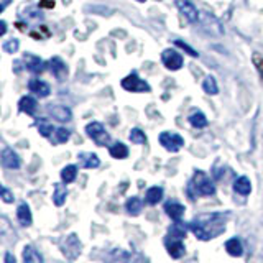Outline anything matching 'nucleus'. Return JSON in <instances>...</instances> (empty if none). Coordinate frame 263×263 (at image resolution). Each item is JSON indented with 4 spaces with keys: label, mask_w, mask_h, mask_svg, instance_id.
I'll return each mask as SVG.
<instances>
[{
    "label": "nucleus",
    "mask_w": 263,
    "mask_h": 263,
    "mask_svg": "<svg viewBox=\"0 0 263 263\" xmlns=\"http://www.w3.org/2000/svg\"><path fill=\"white\" fill-rule=\"evenodd\" d=\"M189 226L197 238L211 240L226 230V217L224 214H202V216H197Z\"/></svg>",
    "instance_id": "obj_1"
},
{
    "label": "nucleus",
    "mask_w": 263,
    "mask_h": 263,
    "mask_svg": "<svg viewBox=\"0 0 263 263\" xmlns=\"http://www.w3.org/2000/svg\"><path fill=\"white\" fill-rule=\"evenodd\" d=\"M86 134L99 146H105V145H109V142H110L109 132L105 130V127L102 125L101 122H90V123H87V125H86Z\"/></svg>",
    "instance_id": "obj_2"
},
{
    "label": "nucleus",
    "mask_w": 263,
    "mask_h": 263,
    "mask_svg": "<svg viewBox=\"0 0 263 263\" xmlns=\"http://www.w3.org/2000/svg\"><path fill=\"white\" fill-rule=\"evenodd\" d=\"M122 87L128 90V92H148L150 86L143 79H140L135 72L128 74L125 79H122Z\"/></svg>",
    "instance_id": "obj_3"
},
{
    "label": "nucleus",
    "mask_w": 263,
    "mask_h": 263,
    "mask_svg": "<svg viewBox=\"0 0 263 263\" xmlns=\"http://www.w3.org/2000/svg\"><path fill=\"white\" fill-rule=\"evenodd\" d=\"M160 143L164 148H166L168 152L176 153V152L181 150V148H183L184 140H183V137H181V135L173 134V132H163V134L160 135Z\"/></svg>",
    "instance_id": "obj_4"
},
{
    "label": "nucleus",
    "mask_w": 263,
    "mask_h": 263,
    "mask_svg": "<svg viewBox=\"0 0 263 263\" xmlns=\"http://www.w3.org/2000/svg\"><path fill=\"white\" fill-rule=\"evenodd\" d=\"M193 186L196 189V193L201 194V196H212V194H216V187H214V184L208 179V176H205L202 171L196 173Z\"/></svg>",
    "instance_id": "obj_5"
},
{
    "label": "nucleus",
    "mask_w": 263,
    "mask_h": 263,
    "mask_svg": "<svg viewBox=\"0 0 263 263\" xmlns=\"http://www.w3.org/2000/svg\"><path fill=\"white\" fill-rule=\"evenodd\" d=\"M175 2H176V7L179 8V12L184 15V18L189 23H199L201 12L197 10V8L191 2H189V0H175Z\"/></svg>",
    "instance_id": "obj_6"
},
{
    "label": "nucleus",
    "mask_w": 263,
    "mask_h": 263,
    "mask_svg": "<svg viewBox=\"0 0 263 263\" xmlns=\"http://www.w3.org/2000/svg\"><path fill=\"white\" fill-rule=\"evenodd\" d=\"M161 61L168 69L178 71V69H181V66H183V56H181L176 49H170L168 48V49H164V51L161 53Z\"/></svg>",
    "instance_id": "obj_7"
},
{
    "label": "nucleus",
    "mask_w": 263,
    "mask_h": 263,
    "mask_svg": "<svg viewBox=\"0 0 263 263\" xmlns=\"http://www.w3.org/2000/svg\"><path fill=\"white\" fill-rule=\"evenodd\" d=\"M199 22L202 23L204 30L208 31V33H211V35H214V36H222V35H224V30H222L219 20L214 18L211 13L201 12V20Z\"/></svg>",
    "instance_id": "obj_8"
},
{
    "label": "nucleus",
    "mask_w": 263,
    "mask_h": 263,
    "mask_svg": "<svg viewBox=\"0 0 263 263\" xmlns=\"http://www.w3.org/2000/svg\"><path fill=\"white\" fill-rule=\"evenodd\" d=\"M63 253L69 260H74L81 253V242L76 234H71L69 237H66V240L63 242Z\"/></svg>",
    "instance_id": "obj_9"
},
{
    "label": "nucleus",
    "mask_w": 263,
    "mask_h": 263,
    "mask_svg": "<svg viewBox=\"0 0 263 263\" xmlns=\"http://www.w3.org/2000/svg\"><path fill=\"white\" fill-rule=\"evenodd\" d=\"M164 245H166L168 253L173 258H181L186 253V247L183 243V238H175V237H166L164 240Z\"/></svg>",
    "instance_id": "obj_10"
},
{
    "label": "nucleus",
    "mask_w": 263,
    "mask_h": 263,
    "mask_svg": "<svg viewBox=\"0 0 263 263\" xmlns=\"http://www.w3.org/2000/svg\"><path fill=\"white\" fill-rule=\"evenodd\" d=\"M46 110H48V114L51 115L53 119L60 120V122H68V120H71V117H72L71 109H69V107H66V105L51 104V105H48V107H46Z\"/></svg>",
    "instance_id": "obj_11"
},
{
    "label": "nucleus",
    "mask_w": 263,
    "mask_h": 263,
    "mask_svg": "<svg viewBox=\"0 0 263 263\" xmlns=\"http://www.w3.org/2000/svg\"><path fill=\"white\" fill-rule=\"evenodd\" d=\"M2 164L8 170H18L20 164H22V160H20V156L12 150V148H5V150L2 152Z\"/></svg>",
    "instance_id": "obj_12"
},
{
    "label": "nucleus",
    "mask_w": 263,
    "mask_h": 263,
    "mask_svg": "<svg viewBox=\"0 0 263 263\" xmlns=\"http://www.w3.org/2000/svg\"><path fill=\"white\" fill-rule=\"evenodd\" d=\"M28 89H30V92L36 94L38 97H48L49 92H51L49 86L46 84L45 81H41V79H31L28 82Z\"/></svg>",
    "instance_id": "obj_13"
},
{
    "label": "nucleus",
    "mask_w": 263,
    "mask_h": 263,
    "mask_svg": "<svg viewBox=\"0 0 263 263\" xmlns=\"http://www.w3.org/2000/svg\"><path fill=\"white\" fill-rule=\"evenodd\" d=\"M23 61H25V64H27V69L28 71H31V72H43L45 71V63H43V60H40L38 56H35V54H30V53H27L23 56Z\"/></svg>",
    "instance_id": "obj_14"
},
{
    "label": "nucleus",
    "mask_w": 263,
    "mask_h": 263,
    "mask_svg": "<svg viewBox=\"0 0 263 263\" xmlns=\"http://www.w3.org/2000/svg\"><path fill=\"white\" fill-rule=\"evenodd\" d=\"M164 211H166L168 216L173 219V220H181V217L184 216V205L179 204L176 201H168L166 204H164Z\"/></svg>",
    "instance_id": "obj_15"
},
{
    "label": "nucleus",
    "mask_w": 263,
    "mask_h": 263,
    "mask_svg": "<svg viewBox=\"0 0 263 263\" xmlns=\"http://www.w3.org/2000/svg\"><path fill=\"white\" fill-rule=\"evenodd\" d=\"M49 63H51V71L56 76V79L58 81H64L66 76H68V68H66L64 61L61 60V58H53Z\"/></svg>",
    "instance_id": "obj_16"
},
{
    "label": "nucleus",
    "mask_w": 263,
    "mask_h": 263,
    "mask_svg": "<svg viewBox=\"0 0 263 263\" xmlns=\"http://www.w3.org/2000/svg\"><path fill=\"white\" fill-rule=\"evenodd\" d=\"M78 158H79L82 166L87 168V170H94L101 164V160H99V156L96 153H86L84 152V153H79Z\"/></svg>",
    "instance_id": "obj_17"
},
{
    "label": "nucleus",
    "mask_w": 263,
    "mask_h": 263,
    "mask_svg": "<svg viewBox=\"0 0 263 263\" xmlns=\"http://www.w3.org/2000/svg\"><path fill=\"white\" fill-rule=\"evenodd\" d=\"M36 107H38V102H36V99H33L31 96H25L20 99V102H18V109L20 112H25V114H28V115H33L36 112Z\"/></svg>",
    "instance_id": "obj_18"
},
{
    "label": "nucleus",
    "mask_w": 263,
    "mask_h": 263,
    "mask_svg": "<svg viewBox=\"0 0 263 263\" xmlns=\"http://www.w3.org/2000/svg\"><path fill=\"white\" fill-rule=\"evenodd\" d=\"M16 219H18V222L23 226V227H28V226H31V220H33V217H31V211H30V208H28V204H20L18 205V209H16Z\"/></svg>",
    "instance_id": "obj_19"
},
{
    "label": "nucleus",
    "mask_w": 263,
    "mask_h": 263,
    "mask_svg": "<svg viewBox=\"0 0 263 263\" xmlns=\"http://www.w3.org/2000/svg\"><path fill=\"white\" fill-rule=\"evenodd\" d=\"M226 250H227L229 255H232V257H242V253H243L242 242L238 240L237 237L229 238V240L226 242Z\"/></svg>",
    "instance_id": "obj_20"
},
{
    "label": "nucleus",
    "mask_w": 263,
    "mask_h": 263,
    "mask_svg": "<svg viewBox=\"0 0 263 263\" xmlns=\"http://www.w3.org/2000/svg\"><path fill=\"white\" fill-rule=\"evenodd\" d=\"M23 261L25 263H41L43 261V257H41L40 252L35 249V247L27 245L23 249Z\"/></svg>",
    "instance_id": "obj_21"
},
{
    "label": "nucleus",
    "mask_w": 263,
    "mask_h": 263,
    "mask_svg": "<svg viewBox=\"0 0 263 263\" xmlns=\"http://www.w3.org/2000/svg\"><path fill=\"white\" fill-rule=\"evenodd\" d=\"M234 189H235V193H238V194L249 196L250 191H252V183H250V179L247 178V176L237 178V181L234 183Z\"/></svg>",
    "instance_id": "obj_22"
},
{
    "label": "nucleus",
    "mask_w": 263,
    "mask_h": 263,
    "mask_svg": "<svg viewBox=\"0 0 263 263\" xmlns=\"http://www.w3.org/2000/svg\"><path fill=\"white\" fill-rule=\"evenodd\" d=\"M161 197H163V187L161 186H153V187H148V191L145 194V201L148 204H158L161 201Z\"/></svg>",
    "instance_id": "obj_23"
},
{
    "label": "nucleus",
    "mask_w": 263,
    "mask_h": 263,
    "mask_svg": "<svg viewBox=\"0 0 263 263\" xmlns=\"http://www.w3.org/2000/svg\"><path fill=\"white\" fill-rule=\"evenodd\" d=\"M142 208H143V202L137 196L130 197V199L127 201V204H125V209H127V212L130 214V216H138V214L142 212Z\"/></svg>",
    "instance_id": "obj_24"
},
{
    "label": "nucleus",
    "mask_w": 263,
    "mask_h": 263,
    "mask_svg": "<svg viewBox=\"0 0 263 263\" xmlns=\"http://www.w3.org/2000/svg\"><path fill=\"white\" fill-rule=\"evenodd\" d=\"M109 152L112 155V158H117V160H123V158H127V156H128V148H127V145H123L122 142H117V143L110 145Z\"/></svg>",
    "instance_id": "obj_25"
},
{
    "label": "nucleus",
    "mask_w": 263,
    "mask_h": 263,
    "mask_svg": "<svg viewBox=\"0 0 263 263\" xmlns=\"http://www.w3.org/2000/svg\"><path fill=\"white\" fill-rule=\"evenodd\" d=\"M36 128H38V132L43 137H46V138H49L53 135V132L56 130L54 127H53V123L49 122V120H46V119H38L36 120Z\"/></svg>",
    "instance_id": "obj_26"
},
{
    "label": "nucleus",
    "mask_w": 263,
    "mask_h": 263,
    "mask_svg": "<svg viewBox=\"0 0 263 263\" xmlns=\"http://www.w3.org/2000/svg\"><path fill=\"white\" fill-rule=\"evenodd\" d=\"M189 123L194 127V128H204V127H208V119H205V115L202 112H193L191 115H189Z\"/></svg>",
    "instance_id": "obj_27"
},
{
    "label": "nucleus",
    "mask_w": 263,
    "mask_h": 263,
    "mask_svg": "<svg viewBox=\"0 0 263 263\" xmlns=\"http://www.w3.org/2000/svg\"><path fill=\"white\" fill-rule=\"evenodd\" d=\"M66 196H68V189L64 184H54V194H53V202L56 205H63L66 202Z\"/></svg>",
    "instance_id": "obj_28"
},
{
    "label": "nucleus",
    "mask_w": 263,
    "mask_h": 263,
    "mask_svg": "<svg viewBox=\"0 0 263 263\" xmlns=\"http://www.w3.org/2000/svg\"><path fill=\"white\" fill-rule=\"evenodd\" d=\"M186 232H187L186 226H184L181 220H176L175 224H173V226L170 227L168 235H170V237H175V238H184V237H186Z\"/></svg>",
    "instance_id": "obj_29"
},
{
    "label": "nucleus",
    "mask_w": 263,
    "mask_h": 263,
    "mask_svg": "<svg viewBox=\"0 0 263 263\" xmlns=\"http://www.w3.org/2000/svg\"><path fill=\"white\" fill-rule=\"evenodd\" d=\"M69 137H71V132L68 130V128H56L54 132H53V135L49 137L51 138V142L53 143H66L69 140Z\"/></svg>",
    "instance_id": "obj_30"
},
{
    "label": "nucleus",
    "mask_w": 263,
    "mask_h": 263,
    "mask_svg": "<svg viewBox=\"0 0 263 263\" xmlns=\"http://www.w3.org/2000/svg\"><path fill=\"white\" fill-rule=\"evenodd\" d=\"M76 176H78V166H74V164H68V166L63 168L61 171V179L66 184L72 183V181L76 179Z\"/></svg>",
    "instance_id": "obj_31"
},
{
    "label": "nucleus",
    "mask_w": 263,
    "mask_h": 263,
    "mask_svg": "<svg viewBox=\"0 0 263 263\" xmlns=\"http://www.w3.org/2000/svg\"><path fill=\"white\" fill-rule=\"evenodd\" d=\"M202 89H204V92H208L209 96H216L219 92V86H217L216 78H212V76L205 78L202 82Z\"/></svg>",
    "instance_id": "obj_32"
},
{
    "label": "nucleus",
    "mask_w": 263,
    "mask_h": 263,
    "mask_svg": "<svg viewBox=\"0 0 263 263\" xmlns=\"http://www.w3.org/2000/svg\"><path fill=\"white\" fill-rule=\"evenodd\" d=\"M128 137H130V142H132V143H137V145H145V143H146V135H145V132H142L140 128H132Z\"/></svg>",
    "instance_id": "obj_33"
},
{
    "label": "nucleus",
    "mask_w": 263,
    "mask_h": 263,
    "mask_svg": "<svg viewBox=\"0 0 263 263\" xmlns=\"http://www.w3.org/2000/svg\"><path fill=\"white\" fill-rule=\"evenodd\" d=\"M20 48V41L16 38H12L4 43V51L5 53H16V49Z\"/></svg>",
    "instance_id": "obj_34"
},
{
    "label": "nucleus",
    "mask_w": 263,
    "mask_h": 263,
    "mask_svg": "<svg viewBox=\"0 0 263 263\" xmlns=\"http://www.w3.org/2000/svg\"><path fill=\"white\" fill-rule=\"evenodd\" d=\"M252 60H253L255 68H257V71H258V74H260V79H261V84H263V54L255 53Z\"/></svg>",
    "instance_id": "obj_35"
},
{
    "label": "nucleus",
    "mask_w": 263,
    "mask_h": 263,
    "mask_svg": "<svg viewBox=\"0 0 263 263\" xmlns=\"http://www.w3.org/2000/svg\"><path fill=\"white\" fill-rule=\"evenodd\" d=\"M175 45H176V46H179V48H183L184 51H187V54H189V56H193V58H197V56H199V53H197L194 48H191L189 45L183 43V41H181V40H175Z\"/></svg>",
    "instance_id": "obj_36"
},
{
    "label": "nucleus",
    "mask_w": 263,
    "mask_h": 263,
    "mask_svg": "<svg viewBox=\"0 0 263 263\" xmlns=\"http://www.w3.org/2000/svg\"><path fill=\"white\" fill-rule=\"evenodd\" d=\"M2 199H4V202H13V199H15V197H13V193H10V191H8V189L5 187V186H2Z\"/></svg>",
    "instance_id": "obj_37"
},
{
    "label": "nucleus",
    "mask_w": 263,
    "mask_h": 263,
    "mask_svg": "<svg viewBox=\"0 0 263 263\" xmlns=\"http://www.w3.org/2000/svg\"><path fill=\"white\" fill-rule=\"evenodd\" d=\"M5 263H15V257H12L10 253L5 255Z\"/></svg>",
    "instance_id": "obj_38"
},
{
    "label": "nucleus",
    "mask_w": 263,
    "mask_h": 263,
    "mask_svg": "<svg viewBox=\"0 0 263 263\" xmlns=\"http://www.w3.org/2000/svg\"><path fill=\"white\" fill-rule=\"evenodd\" d=\"M0 27H2V35H5V31H7V23L2 22V23H0Z\"/></svg>",
    "instance_id": "obj_39"
},
{
    "label": "nucleus",
    "mask_w": 263,
    "mask_h": 263,
    "mask_svg": "<svg viewBox=\"0 0 263 263\" xmlns=\"http://www.w3.org/2000/svg\"><path fill=\"white\" fill-rule=\"evenodd\" d=\"M8 4H10V0H2V10H5Z\"/></svg>",
    "instance_id": "obj_40"
},
{
    "label": "nucleus",
    "mask_w": 263,
    "mask_h": 263,
    "mask_svg": "<svg viewBox=\"0 0 263 263\" xmlns=\"http://www.w3.org/2000/svg\"><path fill=\"white\" fill-rule=\"evenodd\" d=\"M137 2H140V4H143V2H146V0H137Z\"/></svg>",
    "instance_id": "obj_41"
}]
</instances>
